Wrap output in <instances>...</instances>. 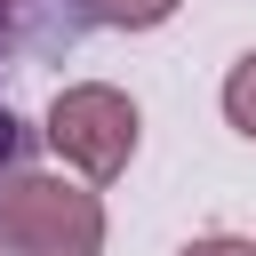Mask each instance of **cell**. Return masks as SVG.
Returning <instances> with one entry per match:
<instances>
[{
  "instance_id": "cell-7",
  "label": "cell",
  "mask_w": 256,
  "mask_h": 256,
  "mask_svg": "<svg viewBox=\"0 0 256 256\" xmlns=\"http://www.w3.org/2000/svg\"><path fill=\"white\" fill-rule=\"evenodd\" d=\"M0 32H8V0H0Z\"/></svg>"
},
{
  "instance_id": "cell-6",
  "label": "cell",
  "mask_w": 256,
  "mask_h": 256,
  "mask_svg": "<svg viewBox=\"0 0 256 256\" xmlns=\"http://www.w3.org/2000/svg\"><path fill=\"white\" fill-rule=\"evenodd\" d=\"M8 160H16V112L0 104V168H8Z\"/></svg>"
},
{
  "instance_id": "cell-3",
  "label": "cell",
  "mask_w": 256,
  "mask_h": 256,
  "mask_svg": "<svg viewBox=\"0 0 256 256\" xmlns=\"http://www.w3.org/2000/svg\"><path fill=\"white\" fill-rule=\"evenodd\" d=\"M96 24H112V32H152V24H168L184 0H80Z\"/></svg>"
},
{
  "instance_id": "cell-5",
  "label": "cell",
  "mask_w": 256,
  "mask_h": 256,
  "mask_svg": "<svg viewBox=\"0 0 256 256\" xmlns=\"http://www.w3.org/2000/svg\"><path fill=\"white\" fill-rule=\"evenodd\" d=\"M176 256H256V240H240V232H208V240H184Z\"/></svg>"
},
{
  "instance_id": "cell-2",
  "label": "cell",
  "mask_w": 256,
  "mask_h": 256,
  "mask_svg": "<svg viewBox=\"0 0 256 256\" xmlns=\"http://www.w3.org/2000/svg\"><path fill=\"white\" fill-rule=\"evenodd\" d=\"M136 96H120L112 80H80V88H56L48 104V152L64 168H80L88 184H112L128 160H136Z\"/></svg>"
},
{
  "instance_id": "cell-4",
  "label": "cell",
  "mask_w": 256,
  "mask_h": 256,
  "mask_svg": "<svg viewBox=\"0 0 256 256\" xmlns=\"http://www.w3.org/2000/svg\"><path fill=\"white\" fill-rule=\"evenodd\" d=\"M224 120H232V128L256 144V48H248V56L224 72Z\"/></svg>"
},
{
  "instance_id": "cell-1",
  "label": "cell",
  "mask_w": 256,
  "mask_h": 256,
  "mask_svg": "<svg viewBox=\"0 0 256 256\" xmlns=\"http://www.w3.org/2000/svg\"><path fill=\"white\" fill-rule=\"evenodd\" d=\"M8 256H104V200L72 176H16L0 192Z\"/></svg>"
}]
</instances>
